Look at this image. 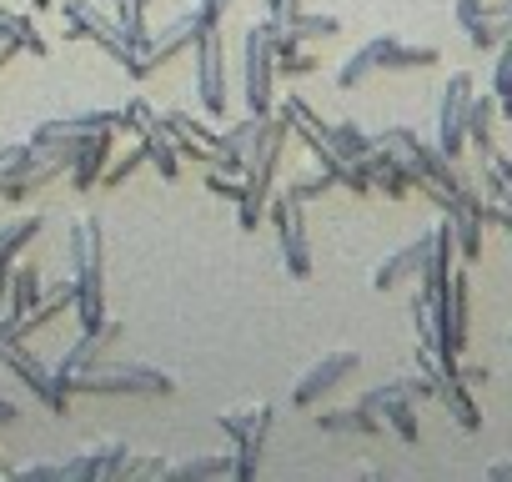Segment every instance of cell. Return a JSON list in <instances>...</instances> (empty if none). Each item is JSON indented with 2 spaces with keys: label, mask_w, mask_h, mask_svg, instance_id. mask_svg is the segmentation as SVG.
Masks as SVG:
<instances>
[{
  "label": "cell",
  "mask_w": 512,
  "mask_h": 482,
  "mask_svg": "<svg viewBox=\"0 0 512 482\" xmlns=\"http://www.w3.org/2000/svg\"><path fill=\"white\" fill-rule=\"evenodd\" d=\"M256 126H262V116H241L236 126H226L211 146V166L226 171V176H246V161H251V141H256Z\"/></svg>",
  "instance_id": "15"
},
{
  "label": "cell",
  "mask_w": 512,
  "mask_h": 482,
  "mask_svg": "<svg viewBox=\"0 0 512 482\" xmlns=\"http://www.w3.org/2000/svg\"><path fill=\"white\" fill-rule=\"evenodd\" d=\"M327 141H332V151H337L347 166H357V156L372 151V136H367L357 121H327Z\"/></svg>",
  "instance_id": "32"
},
{
  "label": "cell",
  "mask_w": 512,
  "mask_h": 482,
  "mask_svg": "<svg viewBox=\"0 0 512 482\" xmlns=\"http://www.w3.org/2000/svg\"><path fill=\"white\" fill-rule=\"evenodd\" d=\"M497 96H472V106H467V146L482 156V151H492L497 141Z\"/></svg>",
  "instance_id": "28"
},
{
  "label": "cell",
  "mask_w": 512,
  "mask_h": 482,
  "mask_svg": "<svg viewBox=\"0 0 512 482\" xmlns=\"http://www.w3.org/2000/svg\"><path fill=\"white\" fill-rule=\"evenodd\" d=\"M357 407H367L372 417H382V427H392L402 442H417V412H412V397L402 392V382H382V387L362 392Z\"/></svg>",
  "instance_id": "12"
},
{
  "label": "cell",
  "mask_w": 512,
  "mask_h": 482,
  "mask_svg": "<svg viewBox=\"0 0 512 482\" xmlns=\"http://www.w3.org/2000/svg\"><path fill=\"white\" fill-rule=\"evenodd\" d=\"M0 41H11L16 51H26V56H36V61L51 56V41L36 31V21L21 16V11H11V6H0Z\"/></svg>",
  "instance_id": "26"
},
{
  "label": "cell",
  "mask_w": 512,
  "mask_h": 482,
  "mask_svg": "<svg viewBox=\"0 0 512 482\" xmlns=\"http://www.w3.org/2000/svg\"><path fill=\"white\" fill-rule=\"evenodd\" d=\"M76 397H171L176 382L156 362H121V367H91L66 382Z\"/></svg>",
  "instance_id": "3"
},
{
  "label": "cell",
  "mask_w": 512,
  "mask_h": 482,
  "mask_svg": "<svg viewBox=\"0 0 512 482\" xmlns=\"http://www.w3.org/2000/svg\"><path fill=\"white\" fill-rule=\"evenodd\" d=\"M121 337V322H106L101 332H81L71 347H66V357L56 362V387H66L71 377H81V372H91V367H101V357H106V347Z\"/></svg>",
  "instance_id": "14"
},
{
  "label": "cell",
  "mask_w": 512,
  "mask_h": 482,
  "mask_svg": "<svg viewBox=\"0 0 512 482\" xmlns=\"http://www.w3.org/2000/svg\"><path fill=\"white\" fill-rule=\"evenodd\" d=\"M16 417H21V407H16V402H0V427H11Z\"/></svg>",
  "instance_id": "47"
},
{
  "label": "cell",
  "mask_w": 512,
  "mask_h": 482,
  "mask_svg": "<svg viewBox=\"0 0 512 482\" xmlns=\"http://www.w3.org/2000/svg\"><path fill=\"white\" fill-rule=\"evenodd\" d=\"M452 377H457V382H467V387H482L492 372H487V367H477V362H457V367H452Z\"/></svg>",
  "instance_id": "44"
},
{
  "label": "cell",
  "mask_w": 512,
  "mask_h": 482,
  "mask_svg": "<svg viewBox=\"0 0 512 482\" xmlns=\"http://www.w3.org/2000/svg\"><path fill=\"white\" fill-rule=\"evenodd\" d=\"M487 482H512V462H492L487 467Z\"/></svg>",
  "instance_id": "46"
},
{
  "label": "cell",
  "mask_w": 512,
  "mask_h": 482,
  "mask_svg": "<svg viewBox=\"0 0 512 482\" xmlns=\"http://www.w3.org/2000/svg\"><path fill=\"white\" fill-rule=\"evenodd\" d=\"M507 241H512V226H507Z\"/></svg>",
  "instance_id": "49"
},
{
  "label": "cell",
  "mask_w": 512,
  "mask_h": 482,
  "mask_svg": "<svg viewBox=\"0 0 512 482\" xmlns=\"http://www.w3.org/2000/svg\"><path fill=\"white\" fill-rule=\"evenodd\" d=\"M196 101H201V111L211 116V121H221L226 116V106H231V81H226V41H221V31L216 26H206L201 36H196Z\"/></svg>",
  "instance_id": "8"
},
{
  "label": "cell",
  "mask_w": 512,
  "mask_h": 482,
  "mask_svg": "<svg viewBox=\"0 0 512 482\" xmlns=\"http://www.w3.org/2000/svg\"><path fill=\"white\" fill-rule=\"evenodd\" d=\"M196 11H201V21H206V26H221V16L231 11V0H201Z\"/></svg>",
  "instance_id": "45"
},
{
  "label": "cell",
  "mask_w": 512,
  "mask_h": 482,
  "mask_svg": "<svg viewBox=\"0 0 512 482\" xmlns=\"http://www.w3.org/2000/svg\"><path fill=\"white\" fill-rule=\"evenodd\" d=\"M76 327L81 332H101L111 317H106V267H86L76 272Z\"/></svg>",
  "instance_id": "17"
},
{
  "label": "cell",
  "mask_w": 512,
  "mask_h": 482,
  "mask_svg": "<svg viewBox=\"0 0 512 482\" xmlns=\"http://www.w3.org/2000/svg\"><path fill=\"white\" fill-rule=\"evenodd\" d=\"M322 432H352V437H377L382 417H372L367 407H337V412H317Z\"/></svg>",
  "instance_id": "29"
},
{
  "label": "cell",
  "mask_w": 512,
  "mask_h": 482,
  "mask_svg": "<svg viewBox=\"0 0 512 482\" xmlns=\"http://www.w3.org/2000/svg\"><path fill=\"white\" fill-rule=\"evenodd\" d=\"M41 226H46V216L36 211V216H16V221H6L0 226V302H6V282H11V267H16V257L31 247V241L41 236Z\"/></svg>",
  "instance_id": "22"
},
{
  "label": "cell",
  "mask_w": 512,
  "mask_h": 482,
  "mask_svg": "<svg viewBox=\"0 0 512 482\" xmlns=\"http://www.w3.org/2000/svg\"><path fill=\"white\" fill-rule=\"evenodd\" d=\"M161 472H166L161 457H126V467H121L116 482H131V477H161Z\"/></svg>",
  "instance_id": "41"
},
{
  "label": "cell",
  "mask_w": 512,
  "mask_h": 482,
  "mask_svg": "<svg viewBox=\"0 0 512 482\" xmlns=\"http://www.w3.org/2000/svg\"><path fill=\"white\" fill-rule=\"evenodd\" d=\"M116 26H121V36H126V46L146 61V51H151V31H146V0H116Z\"/></svg>",
  "instance_id": "31"
},
{
  "label": "cell",
  "mask_w": 512,
  "mask_h": 482,
  "mask_svg": "<svg viewBox=\"0 0 512 482\" xmlns=\"http://www.w3.org/2000/svg\"><path fill=\"white\" fill-rule=\"evenodd\" d=\"M161 126H166V136L176 141V156L211 166V146H216V136H221V131H211V126H206V121H196L191 111H166V116H161Z\"/></svg>",
  "instance_id": "16"
},
{
  "label": "cell",
  "mask_w": 512,
  "mask_h": 482,
  "mask_svg": "<svg viewBox=\"0 0 512 482\" xmlns=\"http://www.w3.org/2000/svg\"><path fill=\"white\" fill-rule=\"evenodd\" d=\"M367 76H372V56H367V46H362V51H352V56L342 61V71H337V86H342V91H357Z\"/></svg>",
  "instance_id": "35"
},
{
  "label": "cell",
  "mask_w": 512,
  "mask_h": 482,
  "mask_svg": "<svg viewBox=\"0 0 512 482\" xmlns=\"http://www.w3.org/2000/svg\"><path fill=\"white\" fill-rule=\"evenodd\" d=\"M146 126H156V111L141 101V96H131L126 106H121V131H131V136H141Z\"/></svg>",
  "instance_id": "37"
},
{
  "label": "cell",
  "mask_w": 512,
  "mask_h": 482,
  "mask_svg": "<svg viewBox=\"0 0 512 482\" xmlns=\"http://www.w3.org/2000/svg\"><path fill=\"white\" fill-rule=\"evenodd\" d=\"M56 6H61V16H66V36H71V41H96L131 81H146V76H151V66L126 46V36H121V26H116L111 11H101L96 0H56Z\"/></svg>",
  "instance_id": "2"
},
{
  "label": "cell",
  "mask_w": 512,
  "mask_h": 482,
  "mask_svg": "<svg viewBox=\"0 0 512 482\" xmlns=\"http://www.w3.org/2000/svg\"><path fill=\"white\" fill-rule=\"evenodd\" d=\"M16 482H61V462H36V467H11Z\"/></svg>",
  "instance_id": "42"
},
{
  "label": "cell",
  "mask_w": 512,
  "mask_h": 482,
  "mask_svg": "<svg viewBox=\"0 0 512 482\" xmlns=\"http://www.w3.org/2000/svg\"><path fill=\"white\" fill-rule=\"evenodd\" d=\"M472 76L457 71L447 86H442V101H437V151L447 161H462L467 151V106H472Z\"/></svg>",
  "instance_id": "9"
},
{
  "label": "cell",
  "mask_w": 512,
  "mask_h": 482,
  "mask_svg": "<svg viewBox=\"0 0 512 482\" xmlns=\"http://www.w3.org/2000/svg\"><path fill=\"white\" fill-rule=\"evenodd\" d=\"M71 267H76V272L106 267V231H101V216H76V221H71Z\"/></svg>",
  "instance_id": "24"
},
{
  "label": "cell",
  "mask_w": 512,
  "mask_h": 482,
  "mask_svg": "<svg viewBox=\"0 0 512 482\" xmlns=\"http://www.w3.org/2000/svg\"><path fill=\"white\" fill-rule=\"evenodd\" d=\"M171 482H211V477H231V452H216V457H186V462H166Z\"/></svg>",
  "instance_id": "30"
},
{
  "label": "cell",
  "mask_w": 512,
  "mask_h": 482,
  "mask_svg": "<svg viewBox=\"0 0 512 482\" xmlns=\"http://www.w3.org/2000/svg\"><path fill=\"white\" fill-rule=\"evenodd\" d=\"M427 307H432V317H437V332H442L447 357H462V347H467V307H472V297H467V272H452L447 287H442V297L427 302Z\"/></svg>",
  "instance_id": "11"
},
{
  "label": "cell",
  "mask_w": 512,
  "mask_h": 482,
  "mask_svg": "<svg viewBox=\"0 0 512 482\" xmlns=\"http://www.w3.org/2000/svg\"><path fill=\"white\" fill-rule=\"evenodd\" d=\"M136 141H141V151H146V161L156 166V176H161V181H176V176H181V156H176V141L166 136L161 116H156V126H146Z\"/></svg>",
  "instance_id": "27"
},
{
  "label": "cell",
  "mask_w": 512,
  "mask_h": 482,
  "mask_svg": "<svg viewBox=\"0 0 512 482\" xmlns=\"http://www.w3.org/2000/svg\"><path fill=\"white\" fill-rule=\"evenodd\" d=\"M31 6H36V11H51V6H56V0H31Z\"/></svg>",
  "instance_id": "48"
},
{
  "label": "cell",
  "mask_w": 512,
  "mask_h": 482,
  "mask_svg": "<svg viewBox=\"0 0 512 482\" xmlns=\"http://www.w3.org/2000/svg\"><path fill=\"white\" fill-rule=\"evenodd\" d=\"M297 11H302V0H267V21H277V26H287Z\"/></svg>",
  "instance_id": "43"
},
{
  "label": "cell",
  "mask_w": 512,
  "mask_h": 482,
  "mask_svg": "<svg viewBox=\"0 0 512 482\" xmlns=\"http://www.w3.org/2000/svg\"><path fill=\"white\" fill-rule=\"evenodd\" d=\"M357 367H362V357H357L352 347H337V352L317 357V362L297 377V387H292V407H302V412H307V407H317V402H322V397H332V392L357 372Z\"/></svg>",
  "instance_id": "10"
},
{
  "label": "cell",
  "mask_w": 512,
  "mask_h": 482,
  "mask_svg": "<svg viewBox=\"0 0 512 482\" xmlns=\"http://www.w3.org/2000/svg\"><path fill=\"white\" fill-rule=\"evenodd\" d=\"M262 221H272V231H277V252H282L287 272L292 277H312V241H307V211H302V201L292 191L287 196L272 191Z\"/></svg>",
  "instance_id": "7"
},
{
  "label": "cell",
  "mask_w": 512,
  "mask_h": 482,
  "mask_svg": "<svg viewBox=\"0 0 512 482\" xmlns=\"http://www.w3.org/2000/svg\"><path fill=\"white\" fill-rule=\"evenodd\" d=\"M41 292H46V282H41V272H36V267H11L6 302H11V312H16V317H21V312H31Z\"/></svg>",
  "instance_id": "33"
},
{
  "label": "cell",
  "mask_w": 512,
  "mask_h": 482,
  "mask_svg": "<svg viewBox=\"0 0 512 482\" xmlns=\"http://www.w3.org/2000/svg\"><path fill=\"white\" fill-rule=\"evenodd\" d=\"M0 362H6L31 392H36V402L46 407V412H56V417H66V407H71V392L66 387H56V377L46 372V362L26 347V337H21V327H16V317H6L0 322Z\"/></svg>",
  "instance_id": "5"
},
{
  "label": "cell",
  "mask_w": 512,
  "mask_h": 482,
  "mask_svg": "<svg viewBox=\"0 0 512 482\" xmlns=\"http://www.w3.org/2000/svg\"><path fill=\"white\" fill-rule=\"evenodd\" d=\"M136 166H146V151H141V141H136V146H131L126 156H116V161H106V171H101V181H106V186H121V181H126V176H131Z\"/></svg>",
  "instance_id": "36"
},
{
  "label": "cell",
  "mask_w": 512,
  "mask_h": 482,
  "mask_svg": "<svg viewBox=\"0 0 512 482\" xmlns=\"http://www.w3.org/2000/svg\"><path fill=\"white\" fill-rule=\"evenodd\" d=\"M71 302H76V277H71V282H61V287H46V292L36 297V307H31V312H21V317L11 312V317H16L21 337H31L36 327H51L61 312H71Z\"/></svg>",
  "instance_id": "25"
},
{
  "label": "cell",
  "mask_w": 512,
  "mask_h": 482,
  "mask_svg": "<svg viewBox=\"0 0 512 482\" xmlns=\"http://www.w3.org/2000/svg\"><path fill=\"white\" fill-rule=\"evenodd\" d=\"M111 141H116V131H91V136H81L76 161H71V171H66L76 191L101 186V171H106V161H111Z\"/></svg>",
  "instance_id": "18"
},
{
  "label": "cell",
  "mask_w": 512,
  "mask_h": 482,
  "mask_svg": "<svg viewBox=\"0 0 512 482\" xmlns=\"http://www.w3.org/2000/svg\"><path fill=\"white\" fill-rule=\"evenodd\" d=\"M367 56H372V71H427V66L442 61L437 46H417V41H402V36H372Z\"/></svg>",
  "instance_id": "13"
},
{
  "label": "cell",
  "mask_w": 512,
  "mask_h": 482,
  "mask_svg": "<svg viewBox=\"0 0 512 482\" xmlns=\"http://www.w3.org/2000/svg\"><path fill=\"white\" fill-rule=\"evenodd\" d=\"M206 191L211 196H226V201H241V176H226V171L206 166Z\"/></svg>",
  "instance_id": "40"
},
{
  "label": "cell",
  "mask_w": 512,
  "mask_h": 482,
  "mask_svg": "<svg viewBox=\"0 0 512 482\" xmlns=\"http://www.w3.org/2000/svg\"><path fill=\"white\" fill-rule=\"evenodd\" d=\"M277 422V407L272 402H256V407H236V412H221L216 427L236 442L231 452V477L236 482H251L256 467H262V452H267V432Z\"/></svg>",
  "instance_id": "4"
},
{
  "label": "cell",
  "mask_w": 512,
  "mask_h": 482,
  "mask_svg": "<svg viewBox=\"0 0 512 482\" xmlns=\"http://www.w3.org/2000/svg\"><path fill=\"white\" fill-rule=\"evenodd\" d=\"M452 16H457L467 46H477V51H497L507 21H492V16H487V0H452Z\"/></svg>",
  "instance_id": "21"
},
{
  "label": "cell",
  "mask_w": 512,
  "mask_h": 482,
  "mask_svg": "<svg viewBox=\"0 0 512 482\" xmlns=\"http://www.w3.org/2000/svg\"><path fill=\"white\" fill-rule=\"evenodd\" d=\"M206 31V21H201V11H186V16H176L156 41H151V51H146V66L156 71V66H166V61H176L181 51H191L196 46V36Z\"/></svg>",
  "instance_id": "20"
},
{
  "label": "cell",
  "mask_w": 512,
  "mask_h": 482,
  "mask_svg": "<svg viewBox=\"0 0 512 482\" xmlns=\"http://www.w3.org/2000/svg\"><path fill=\"white\" fill-rule=\"evenodd\" d=\"M432 402H442V407H447V417H452L462 432H482V407H477L472 387H467V382H457L452 372H442V377H437V397H432Z\"/></svg>",
  "instance_id": "23"
},
{
  "label": "cell",
  "mask_w": 512,
  "mask_h": 482,
  "mask_svg": "<svg viewBox=\"0 0 512 482\" xmlns=\"http://www.w3.org/2000/svg\"><path fill=\"white\" fill-rule=\"evenodd\" d=\"M332 186H337V176L317 166V171H307L302 181H292V196H297V201H312V196H327Z\"/></svg>",
  "instance_id": "38"
},
{
  "label": "cell",
  "mask_w": 512,
  "mask_h": 482,
  "mask_svg": "<svg viewBox=\"0 0 512 482\" xmlns=\"http://www.w3.org/2000/svg\"><path fill=\"white\" fill-rule=\"evenodd\" d=\"M427 247H432V226L417 236V241H407V247H397L377 272H372V287L377 292H392V287H402V282H412L417 277V267H422V257H427Z\"/></svg>",
  "instance_id": "19"
},
{
  "label": "cell",
  "mask_w": 512,
  "mask_h": 482,
  "mask_svg": "<svg viewBox=\"0 0 512 482\" xmlns=\"http://www.w3.org/2000/svg\"><path fill=\"white\" fill-rule=\"evenodd\" d=\"M287 141H292V121L282 106H272L256 126V141H251V161H246V176H241V201H236V221L241 231H256L267 216V201L277 191V171H282V156H287Z\"/></svg>",
  "instance_id": "1"
},
{
  "label": "cell",
  "mask_w": 512,
  "mask_h": 482,
  "mask_svg": "<svg viewBox=\"0 0 512 482\" xmlns=\"http://www.w3.org/2000/svg\"><path fill=\"white\" fill-rule=\"evenodd\" d=\"M312 71H317V56H307V51L277 56V81H297V76H312Z\"/></svg>",
  "instance_id": "39"
},
{
  "label": "cell",
  "mask_w": 512,
  "mask_h": 482,
  "mask_svg": "<svg viewBox=\"0 0 512 482\" xmlns=\"http://www.w3.org/2000/svg\"><path fill=\"white\" fill-rule=\"evenodd\" d=\"M241 91H246L251 116H267L277 106V51L262 26H251L241 41Z\"/></svg>",
  "instance_id": "6"
},
{
  "label": "cell",
  "mask_w": 512,
  "mask_h": 482,
  "mask_svg": "<svg viewBox=\"0 0 512 482\" xmlns=\"http://www.w3.org/2000/svg\"><path fill=\"white\" fill-rule=\"evenodd\" d=\"M287 31H292L297 41H322V36H337L342 21H337V16H317V11H297V16L287 21Z\"/></svg>",
  "instance_id": "34"
}]
</instances>
